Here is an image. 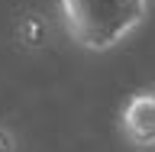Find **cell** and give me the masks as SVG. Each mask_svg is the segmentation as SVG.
Listing matches in <instances>:
<instances>
[{
  "label": "cell",
  "instance_id": "4",
  "mask_svg": "<svg viewBox=\"0 0 155 152\" xmlns=\"http://www.w3.org/2000/svg\"><path fill=\"white\" fill-rule=\"evenodd\" d=\"M0 152H16V136H13V130L3 126V123H0Z\"/></svg>",
  "mask_w": 155,
  "mask_h": 152
},
{
  "label": "cell",
  "instance_id": "2",
  "mask_svg": "<svg viewBox=\"0 0 155 152\" xmlns=\"http://www.w3.org/2000/svg\"><path fill=\"white\" fill-rule=\"evenodd\" d=\"M120 133L136 149H155V87H142L126 97L120 110Z\"/></svg>",
  "mask_w": 155,
  "mask_h": 152
},
{
  "label": "cell",
  "instance_id": "3",
  "mask_svg": "<svg viewBox=\"0 0 155 152\" xmlns=\"http://www.w3.org/2000/svg\"><path fill=\"white\" fill-rule=\"evenodd\" d=\"M48 23L39 13H23V16L16 19V42L19 49H29V52H36V49H42L48 42Z\"/></svg>",
  "mask_w": 155,
  "mask_h": 152
},
{
  "label": "cell",
  "instance_id": "1",
  "mask_svg": "<svg viewBox=\"0 0 155 152\" xmlns=\"http://www.w3.org/2000/svg\"><path fill=\"white\" fill-rule=\"evenodd\" d=\"M152 0H58L68 36L84 52H110L145 23Z\"/></svg>",
  "mask_w": 155,
  "mask_h": 152
}]
</instances>
